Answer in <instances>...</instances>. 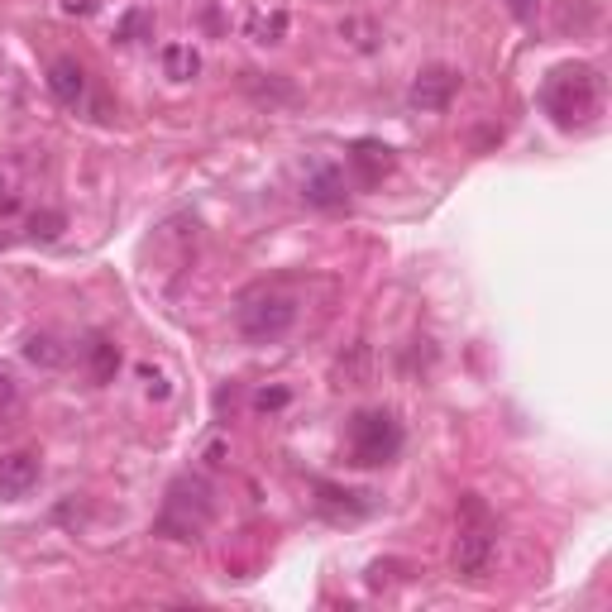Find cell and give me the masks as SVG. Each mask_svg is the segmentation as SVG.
Returning <instances> with one entry per match:
<instances>
[{
  "label": "cell",
  "instance_id": "obj_1",
  "mask_svg": "<svg viewBox=\"0 0 612 612\" xmlns=\"http://www.w3.org/2000/svg\"><path fill=\"white\" fill-rule=\"evenodd\" d=\"M598 106H603V77L593 72V67L584 63H565L550 72L546 82V110L555 115V125H584V120H593L598 115Z\"/></svg>",
  "mask_w": 612,
  "mask_h": 612
},
{
  "label": "cell",
  "instance_id": "obj_2",
  "mask_svg": "<svg viewBox=\"0 0 612 612\" xmlns=\"http://www.w3.org/2000/svg\"><path fill=\"white\" fill-rule=\"evenodd\" d=\"M498 555V526L488 517L479 493H464L459 498V536H455V574L464 579H483L493 569Z\"/></svg>",
  "mask_w": 612,
  "mask_h": 612
},
{
  "label": "cell",
  "instance_id": "obj_3",
  "mask_svg": "<svg viewBox=\"0 0 612 612\" xmlns=\"http://www.w3.org/2000/svg\"><path fill=\"white\" fill-rule=\"evenodd\" d=\"M235 321H240V335L249 345H268V340H278V335L292 330V321H297V297L259 287V292H249L240 302Z\"/></svg>",
  "mask_w": 612,
  "mask_h": 612
},
{
  "label": "cell",
  "instance_id": "obj_4",
  "mask_svg": "<svg viewBox=\"0 0 612 612\" xmlns=\"http://www.w3.org/2000/svg\"><path fill=\"white\" fill-rule=\"evenodd\" d=\"M211 522V488L201 479H177L168 488V503H163V517H158V531L173 536V541H197Z\"/></svg>",
  "mask_w": 612,
  "mask_h": 612
},
{
  "label": "cell",
  "instance_id": "obj_5",
  "mask_svg": "<svg viewBox=\"0 0 612 612\" xmlns=\"http://www.w3.org/2000/svg\"><path fill=\"white\" fill-rule=\"evenodd\" d=\"M345 440H350L354 464H388L402 450V426H397L393 412L373 407V412H354Z\"/></svg>",
  "mask_w": 612,
  "mask_h": 612
},
{
  "label": "cell",
  "instance_id": "obj_6",
  "mask_svg": "<svg viewBox=\"0 0 612 612\" xmlns=\"http://www.w3.org/2000/svg\"><path fill=\"white\" fill-rule=\"evenodd\" d=\"M459 91V72L455 67H426V72H416L412 82V106L416 110H445L450 101H455Z\"/></svg>",
  "mask_w": 612,
  "mask_h": 612
},
{
  "label": "cell",
  "instance_id": "obj_7",
  "mask_svg": "<svg viewBox=\"0 0 612 612\" xmlns=\"http://www.w3.org/2000/svg\"><path fill=\"white\" fill-rule=\"evenodd\" d=\"M34 483H39V455L15 450V455L0 459V503H20V498H29Z\"/></svg>",
  "mask_w": 612,
  "mask_h": 612
},
{
  "label": "cell",
  "instance_id": "obj_8",
  "mask_svg": "<svg viewBox=\"0 0 612 612\" xmlns=\"http://www.w3.org/2000/svg\"><path fill=\"white\" fill-rule=\"evenodd\" d=\"M48 91H53L63 106H77V101L87 96V72L72 63V58H58V63L48 67Z\"/></svg>",
  "mask_w": 612,
  "mask_h": 612
},
{
  "label": "cell",
  "instance_id": "obj_9",
  "mask_svg": "<svg viewBox=\"0 0 612 612\" xmlns=\"http://www.w3.org/2000/svg\"><path fill=\"white\" fill-rule=\"evenodd\" d=\"M350 168L373 187L383 173H393V149H383V144H369V139H364V144H354Z\"/></svg>",
  "mask_w": 612,
  "mask_h": 612
},
{
  "label": "cell",
  "instance_id": "obj_10",
  "mask_svg": "<svg viewBox=\"0 0 612 612\" xmlns=\"http://www.w3.org/2000/svg\"><path fill=\"white\" fill-rule=\"evenodd\" d=\"M24 359H29V364H39V369H63L67 345L58 340V335L39 330V335H29V340H24Z\"/></svg>",
  "mask_w": 612,
  "mask_h": 612
},
{
  "label": "cell",
  "instance_id": "obj_11",
  "mask_svg": "<svg viewBox=\"0 0 612 612\" xmlns=\"http://www.w3.org/2000/svg\"><path fill=\"white\" fill-rule=\"evenodd\" d=\"M302 197L311 201V206H345V182H340L335 168H321V173L302 187Z\"/></svg>",
  "mask_w": 612,
  "mask_h": 612
},
{
  "label": "cell",
  "instance_id": "obj_12",
  "mask_svg": "<svg viewBox=\"0 0 612 612\" xmlns=\"http://www.w3.org/2000/svg\"><path fill=\"white\" fill-rule=\"evenodd\" d=\"M335 383H350V388L369 383V345H350V354L335 359Z\"/></svg>",
  "mask_w": 612,
  "mask_h": 612
},
{
  "label": "cell",
  "instance_id": "obj_13",
  "mask_svg": "<svg viewBox=\"0 0 612 612\" xmlns=\"http://www.w3.org/2000/svg\"><path fill=\"white\" fill-rule=\"evenodd\" d=\"M197 67H201V58H197V48H192V44H168V48H163V72H168L173 82L197 77Z\"/></svg>",
  "mask_w": 612,
  "mask_h": 612
},
{
  "label": "cell",
  "instance_id": "obj_14",
  "mask_svg": "<svg viewBox=\"0 0 612 612\" xmlns=\"http://www.w3.org/2000/svg\"><path fill=\"white\" fill-rule=\"evenodd\" d=\"M87 364H91V378L106 383V378H115V369H120V350L110 345L106 335H96V340L87 345Z\"/></svg>",
  "mask_w": 612,
  "mask_h": 612
},
{
  "label": "cell",
  "instance_id": "obj_15",
  "mask_svg": "<svg viewBox=\"0 0 612 612\" xmlns=\"http://www.w3.org/2000/svg\"><path fill=\"white\" fill-rule=\"evenodd\" d=\"M283 29H287V15L278 10V15H268V20H254L249 24V34L259 39V44H278L283 39Z\"/></svg>",
  "mask_w": 612,
  "mask_h": 612
},
{
  "label": "cell",
  "instance_id": "obj_16",
  "mask_svg": "<svg viewBox=\"0 0 612 612\" xmlns=\"http://www.w3.org/2000/svg\"><path fill=\"white\" fill-rule=\"evenodd\" d=\"M149 15H144V10H130V15H125V20H120V39H125V44H134V39H139V34H144V29H149Z\"/></svg>",
  "mask_w": 612,
  "mask_h": 612
},
{
  "label": "cell",
  "instance_id": "obj_17",
  "mask_svg": "<svg viewBox=\"0 0 612 612\" xmlns=\"http://www.w3.org/2000/svg\"><path fill=\"white\" fill-rule=\"evenodd\" d=\"M15 402H20V383H15L10 369H0V412H10Z\"/></svg>",
  "mask_w": 612,
  "mask_h": 612
},
{
  "label": "cell",
  "instance_id": "obj_18",
  "mask_svg": "<svg viewBox=\"0 0 612 612\" xmlns=\"http://www.w3.org/2000/svg\"><path fill=\"white\" fill-rule=\"evenodd\" d=\"M507 10H512V20L531 24L536 20V10H541V0H507Z\"/></svg>",
  "mask_w": 612,
  "mask_h": 612
},
{
  "label": "cell",
  "instance_id": "obj_19",
  "mask_svg": "<svg viewBox=\"0 0 612 612\" xmlns=\"http://www.w3.org/2000/svg\"><path fill=\"white\" fill-rule=\"evenodd\" d=\"M58 225H63V216H34V235H39V240H53Z\"/></svg>",
  "mask_w": 612,
  "mask_h": 612
},
{
  "label": "cell",
  "instance_id": "obj_20",
  "mask_svg": "<svg viewBox=\"0 0 612 612\" xmlns=\"http://www.w3.org/2000/svg\"><path fill=\"white\" fill-rule=\"evenodd\" d=\"M259 402H263V407H283V402H287V393H263Z\"/></svg>",
  "mask_w": 612,
  "mask_h": 612
}]
</instances>
